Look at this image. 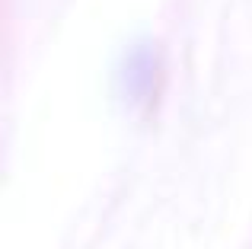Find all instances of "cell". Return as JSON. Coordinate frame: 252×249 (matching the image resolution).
Masks as SVG:
<instances>
[{"mask_svg":"<svg viewBox=\"0 0 252 249\" xmlns=\"http://www.w3.org/2000/svg\"><path fill=\"white\" fill-rule=\"evenodd\" d=\"M154 80H157V61L147 48L128 51L122 67V83H125V96L131 102H147L154 93Z\"/></svg>","mask_w":252,"mask_h":249,"instance_id":"obj_1","label":"cell"}]
</instances>
